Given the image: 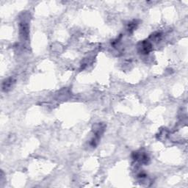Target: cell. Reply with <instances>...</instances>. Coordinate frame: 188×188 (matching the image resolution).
I'll return each mask as SVG.
<instances>
[{"label": "cell", "mask_w": 188, "mask_h": 188, "mask_svg": "<svg viewBox=\"0 0 188 188\" xmlns=\"http://www.w3.org/2000/svg\"><path fill=\"white\" fill-rule=\"evenodd\" d=\"M140 48V52L143 54H148V52L152 50V44L148 42V41H143L140 44V46L139 47Z\"/></svg>", "instance_id": "cell-1"}, {"label": "cell", "mask_w": 188, "mask_h": 188, "mask_svg": "<svg viewBox=\"0 0 188 188\" xmlns=\"http://www.w3.org/2000/svg\"><path fill=\"white\" fill-rule=\"evenodd\" d=\"M20 34L24 38H28L29 27L27 24L25 23L24 21H23V22L20 24Z\"/></svg>", "instance_id": "cell-2"}, {"label": "cell", "mask_w": 188, "mask_h": 188, "mask_svg": "<svg viewBox=\"0 0 188 188\" xmlns=\"http://www.w3.org/2000/svg\"><path fill=\"white\" fill-rule=\"evenodd\" d=\"M12 83H13V80H12V79H8L6 80L5 82H4L2 86L3 90H5L6 91L7 89H8V88L11 86Z\"/></svg>", "instance_id": "cell-3"}]
</instances>
